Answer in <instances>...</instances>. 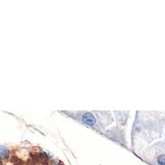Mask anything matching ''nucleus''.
Wrapping results in <instances>:
<instances>
[{
	"label": "nucleus",
	"mask_w": 165,
	"mask_h": 165,
	"mask_svg": "<svg viewBox=\"0 0 165 165\" xmlns=\"http://www.w3.org/2000/svg\"><path fill=\"white\" fill-rule=\"evenodd\" d=\"M82 121L88 126H93L95 124V118L92 113L86 112V113H84L83 116H82Z\"/></svg>",
	"instance_id": "obj_1"
},
{
	"label": "nucleus",
	"mask_w": 165,
	"mask_h": 165,
	"mask_svg": "<svg viewBox=\"0 0 165 165\" xmlns=\"http://www.w3.org/2000/svg\"><path fill=\"white\" fill-rule=\"evenodd\" d=\"M0 157H2V159L9 157V150L5 146H0Z\"/></svg>",
	"instance_id": "obj_2"
},
{
	"label": "nucleus",
	"mask_w": 165,
	"mask_h": 165,
	"mask_svg": "<svg viewBox=\"0 0 165 165\" xmlns=\"http://www.w3.org/2000/svg\"><path fill=\"white\" fill-rule=\"evenodd\" d=\"M157 162L159 165H165V155H160L157 157Z\"/></svg>",
	"instance_id": "obj_3"
},
{
	"label": "nucleus",
	"mask_w": 165,
	"mask_h": 165,
	"mask_svg": "<svg viewBox=\"0 0 165 165\" xmlns=\"http://www.w3.org/2000/svg\"><path fill=\"white\" fill-rule=\"evenodd\" d=\"M0 165H2V164H1V161H0Z\"/></svg>",
	"instance_id": "obj_4"
}]
</instances>
